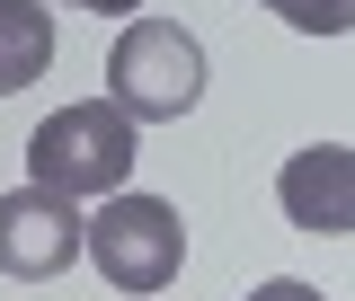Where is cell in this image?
<instances>
[{
  "label": "cell",
  "mask_w": 355,
  "mask_h": 301,
  "mask_svg": "<svg viewBox=\"0 0 355 301\" xmlns=\"http://www.w3.org/2000/svg\"><path fill=\"white\" fill-rule=\"evenodd\" d=\"M142 160V133L116 98H80V107H53L27 142V186L44 195H62V204H98V195H116Z\"/></svg>",
  "instance_id": "1"
},
{
  "label": "cell",
  "mask_w": 355,
  "mask_h": 301,
  "mask_svg": "<svg viewBox=\"0 0 355 301\" xmlns=\"http://www.w3.org/2000/svg\"><path fill=\"white\" fill-rule=\"evenodd\" d=\"M107 98L125 107L133 125H178L205 98V44L187 36L178 18H133L116 53H107Z\"/></svg>",
  "instance_id": "2"
},
{
  "label": "cell",
  "mask_w": 355,
  "mask_h": 301,
  "mask_svg": "<svg viewBox=\"0 0 355 301\" xmlns=\"http://www.w3.org/2000/svg\"><path fill=\"white\" fill-rule=\"evenodd\" d=\"M80 257H98V275L116 293H169L178 266H187V221L160 195H107V213L80 221Z\"/></svg>",
  "instance_id": "3"
},
{
  "label": "cell",
  "mask_w": 355,
  "mask_h": 301,
  "mask_svg": "<svg viewBox=\"0 0 355 301\" xmlns=\"http://www.w3.org/2000/svg\"><path fill=\"white\" fill-rule=\"evenodd\" d=\"M71 266H80V204H62L44 186L0 195V275L9 284H53Z\"/></svg>",
  "instance_id": "4"
},
{
  "label": "cell",
  "mask_w": 355,
  "mask_h": 301,
  "mask_svg": "<svg viewBox=\"0 0 355 301\" xmlns=\"http://www.w3.org/2000/svg\"><path fill=\"white\" fill-rule=\"evenodd\" d=\"M275 204H284L293 230L347 239V230H355V151H347V142H311V151H293V160L275 169Z\"/></svg>",
  "instance_id": "5"
},
{
  "label": "cell",
  "mask_w": 355,
  "mask_h": 301,
  "mask_svg": "<svg viewBox=\"0 0 355 301\" xmlns=\"http://www.w3.org/2000/svg\"><path fill=\"white\" fill-rule=\"evenodd\" d=\"M258 9H275V18L302 27V36H347L355 27V0H258Z\"/></svg>",
  "instance_id": "6"
},
{
  "label": "cell",
  "mask_w": 355,
  "mask_h": 301,
  "mask_svg": "<svg viewBox=\"0 0 355 301\" xmlns=\"http://www.w3.org/2000/svg\"><path fill=\"white\" fill-rule=\"evenodd\" d=\"M240 301H320V284H302V275H266L258 293H240Z\"/></svg>",
  "instance_id": "7"
},
{
  "label": "cell",
  "mask_w": 355,
  "mask_h": 301,
  "mask_svg": "<svg viewBox=\"0 0 355 301\" xmlns=\"http://www.w3.org/2000/svg\"><path fill=\"white\" fill-rule=\"evenodd\" d=\"M71 9H98V18H133L142 0H71Z\"/></svg>",
  "instance_id": "8"
}]
</instances>
